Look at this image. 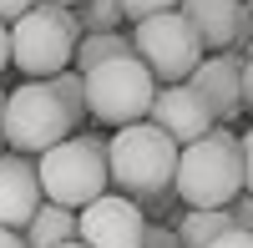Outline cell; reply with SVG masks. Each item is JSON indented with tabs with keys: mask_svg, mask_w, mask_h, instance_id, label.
Returning a JSON list of instances; mask_svg holds the SVG:
<instances>
[{
	"mask_svg": "<svg viewBox=\"0 0 253 248\" xmlns=\"http://www.w3.org/2000/svg\"><path fill=\"white\" fill-rule=\"evenodd\" d=\"M46 86H51V96L61 101L66 122H71V127H81V122H86V91H81V76H76V71H56Z\"/></svg>",
	"mask_w": 253,
	"mask_h": 248,
	"instance_id": "cell-16",
	"label": "cell"
},
{
	"mask_svg": "<svg viewBox=\"0 0 253 248\" xmlns=\"http://www.w3.org/2000/svg\"><path fill=\"white\" fill-rule=\"evenodd\" d=\"M81 20V36H101V31H122V0H86V5L76 10Z\"/></svg>",
	"mask_w": 253,
	"mask_h": 248,
	"instance_id": "cell-17",
	"label": "cell"
},
{
	"mask_svg": "<svg viewBox=\"0 0 253 248\" xmlns=\"http://www.w3.org/2000/svg\"><path fill=\"white\" fill-rule=\"evenodd\" d=\"M172 193L187 208H228L233 198H243V162H238V137L233 127H213L203 142L177 147V172Z\"/></svg>",
	"mask_w": 253,
	"mask_h": 248,
	"instance_id": "cell-2",
	"label": "cell"
},
{
	"mask_svg": "<svg viewBox=\"0 0 253 248\" xmlns=\"http://www.w3.org/2000/svg\"><path fill=\"white\" fill-rule=\"evenodd\" d=\"M228 223H233L238 233H253V198H248V193L228 203Z\"/></svg>",
	"mask_w": 253,
	"mask_h": 248,
	"instance_id": "cell-19",
	"label": "cell"
},
{
	"mask_svg": "<svg viewBox=\"0 0 253 248\" xmlns=\"http://www.w3.org/2000/svg\"><path fill=\"white\" fill-rule=\"evenodd\" d=\"M5 66H10V31L0 26V71H5Z\"/></svg>",
	"mask_w": 253,
	"mask_h": 248,
	"instance_id": "cell-25",
	"label": "cell"
},
{
	"mask_svg": "<svg viewBox=\"0 0 253 248\" xmlns=\"http://www.w3.org/2000/svg\"><path fill=\"white\" fill-rule=\"evenodd\" d=\"M20 243L26 248H66V243H76V213L56 208V203H41L36 218L26 223V233H20Z\"/></svg>",
	"mask_w": 253,
	"mask_h": 248,
	"instance_id": "cell-13",
	"label": "cell"
},
{
	"mask_svg": "<svg viewBox=\"0 0 253 248\" xmlns=\"http://www.w3.org/2000/svg\"><path fill=\"white\" fill-rule=\"evenodd\" d=\"M36 182H41V198L56 203L66 213H81L112 188L107 182V152H101V137H66L56 142L51 152L36 157Z\"/></svg>",
	"mask_w": 253,
	"mask_h": 248,
	"instance_id": "cell-4",
	"label": "cell"
},
{
	"mask_svg": "<svg viewBox=\"0 0 253 248\" xmlns=\"http://www.w3.org/2000/svg\"><path fill=\"white\" fill-rule=\"evenodd\" d=\"M46 5H66V10H81L86 0H46Z\"/></svg>",
	"mask_w": 253,
	"mask_h": 248,
	"instance_id": "cell-27",
	"label": "cell"
},
{
	"mask_svg": "<svg viewBox=\"0 0 253 248\" xmlns=\"http://www.w3.org/2000/svg\"><path fill=\"white\" fill-rule=\"evenodd\" d=\"M101 152H107V182L132 198L142 218H152L172 203V172H177V147L167 142L157 127H147V122H137V127H122L112 132V142H101Z\"/></svg>",
	"mask_w": 253,
	"mask_h": 248,
	"instance_id": "cell-1",
	"label": "cell"
},
{
	"mask_svg": "<svg viewBox=\"0 0 253 248\" xmlns=\"http://www.w3.org/2000/svg\"><path fill=\"white\" fill-rule=\"evenodd\" d=\"M233 223H228V208H187L177 223H172V233H177V248H208L213 238H223Z\"/></svg>",
	"mask_w": 253,
	"mask_h": 248,
	"instance_id": "cell-15",
	"label": "cell"
},
{
	"mask_svg": "<svg viewBox=\"0 0 253 248\" xmlns=\"http://www.w3.org/2000/svg\"><path fill=\"white\" fill-rule=\"evenodd\" d=\"M31 5H36V0H0V26H15Z\"/></svg>",
	"mask_w": 253,
	"mask_h": 248,
	"instance_id": "cell-22",
	"label": "cell"
},
{
	"mask_svg": "<svg viewBox=\"0 0 253 248\" xmlns=\"http://www.w3.org/2000/svg\"><path fill=\"white\" fill-rule=\"evenodd\" d=\"M5 31H10V66L26 71V81H51L56 71H71V56H76V41H81L76 10L36 0Z\"/></svg>",
	"mask_w": 253,
	"mask_h": 248,
	"instance_id": "cell-3",
	"label": "cell"
},
{
	"mask_svg": "<svg viewBox=\"0 0 253 248\" xmlns=\"http://www.w3.org/2000/svg\"><path fill=\"white\" fill-rule=\"evenodd\" d=\"M238 162H243V193L253 198V127L238 137Z\"/></svg>",
	"mask_w": 253,
	"mask_h": 248,
	"instance_id": "cell-21",
	"label": "cell"
},
{
	"mask_svg": "<svg viewBox=\"0 0 253 248\" xmlns=\"http://www.w3.org/2000/svg\"><path fill=\"white\" fill-rule=\"evenodd\" d=\"M142 248H177V233H172V223H147V233H142Z\"/></svg>",
	"mask_w": 253,
	"mask_h": 248,
	"instance_id": "cell-20",
	"label": "cell"
},
{
	"mask_svg": "<svg viewBox=\"0 0 253 248\" xmlns=\"http://www.w3.org/2000/svg\"><path fill=\"white\" fill-rule=\"evenodd\" d=\"M81 91H86V117H96L101 127L122 132V127L147 122L157 81H152V71H147L137 56H122V61H107V66L86 71L81 76Z\"/></svg>",
	"mask_w": 253,
	"mask_h": 248,
	"instance_id": "cell-5",
	"label": "cell"
},
{
	"mask_svg": "<svg viewBox=\"0 0 253 248\" xmlns=\"http://www.w3.org/2000/svg\"><path fill=\"white\" fill-rule=\"evenodd\" d=\"M147 127H157L172 147H193V142H203L218 122L208 117V107L187 91V81H182V86H157L152 112H147Z\"/></svg>",
	"mask_w": 253,
	"mask_h": 248,
	"instance_id": "cell-10",
	"label": "cell"
},
{
	"mask_svg": "<svg viewBox=\"0 0 253 248\" xmlns=\"http://www.w3.org/2000/svg\"><path fill=\"white\" fill-rule=\"evenodd\" d=\"M0 137L15 157H41L56 142L71 137V122L61 112V101L51 96L46 81H20L15 91H5V112H0Z\"/></svg>",
	"mask_w": 253,
	"mask_h": 248,
	"instance_id": "cell-6",
	"label": "cell"
},
{
	"mask_svg": "<svg viewBox=\"0 0 253 248\" xmlns=\"http://www.w3.org/2000/svg\"><path fill=\"white\" fill-rule=\"evenodd\" d=\"M243 10H248V15H253V0H243Z\"/></svg>",
	"mask_w": 253,
	"mask_h": 248,
	"instance_id": "cell-28",
	"label": "cell"
},
{
	"mask_svg": "<svg viewBox=\"0 0 253 248\" xmlns=\"http://www.w3.org/2000/svg\"><path fill=\"white\" fill-rule=\"evenodd\" d=\"M177 5L182 0H122V15L137 26V20H152V15H172Z\"/></svg>",
	"mask_w": 253,
	"mask_h": 248,
	"instance_id": "cell-18",
	"label": "cell"
},
{
	"mask_svg": "<svg viewBox=\"0 0 253 248\" xmlns=\"http://www.w3.org/2000/svg\"><path fill=\"white\" fill-rule=\"evenodd\" d=\"M122 56H132V36H126V31L81 36V41H76V56H71V71L86 76V71H96V66H107V61H122Z\"/></svg>",
	"mask_w": 253,
	"mask_h": 248,
	"instance_id": "cell-14",
	"label": "cell"
},
{
	"mask_svg": "<svg viewBox=\"0 0 253 248\" xmlns=\"http://www.w3.org/2000/svg\"><path fill=\"white\" fill-rule=\"evenodd\" d=\"M41 182H36V162L0 152V228L5 233H26V223L41 208Z\"/></svg>",
	"mask_w": 253,
	"mask_h": 248,
	"instance_id": "cell-12",
	"label": "cell"
},
{
	"mask_svg": "<svg viewBox=\"0 0 253 248\" xmlns=\"http://www.w3.org/2000/svg\"><path fill=\"white\" fill-rule=\"evenodd\" d=\"M238 86H243V112H253V56H243V71H238Z\"/></svg>",
	"mask_w": 253,
	"mask_h": 248,
	"instance_id": "cell-23",
	"label": "cell"
},
{
	"mask_svg": "<svg viewBox=\"0 0 253 248\" xmlns=\"http://www.w3.org/2000/svg\"><path fill=\"white\" fill-rule=\"evenodd\" d=\"M208 248H253V233H238V228H228L223 238H213Z\"/></svg>",
	"mask_w": 253,
	"mask_h": 248,
	"instance_id": "cell-24",
	"label": "cell"
},
{
	"mask_svg": "<svg viewBox=\"0 0 253 248\" xmlns=\"http://www.w3.org/2000/svg\"><path fill=\"white\" fill-rule=\"evenodd\" d=\"M66 248H81V243H66Z\"/></svg>",
	"mask_w": 253,
	"mask_h": 248,
	"instance_id": "cell-30",
	"label": "cell"
},
{
	"mask_svg": "<svg viewBox=\"0 0 253 248\" xmlns=\"http://www.w3.org/2000/svg\"><path fill=\"white\" fill-rule=\"evenodd\" d=\"M126 36H132V56L152 71L157 86H182V81L203 66V41L193 36V26H187L177 10L137 20Z\"/></svg>",
	"mask_w": 253,
	"mask_h": 248,
	"instance_id": "cell-7",
	"label": "cell"
},
{
	"mask_svg": "<svg viewBox=\"0 0 253 248\" xmlns=\"http://www.w3.org/2000/svg\"><path fill=\"white\" fill-rule=\"evenodd\" d=\"M238 71H243V56L228 51V56H203V66L187 76V91H193L208 117L218 122V127H228L238 112H243V86H238Z\"/></svg>",
	"mask_w": 253,
	"mask_h": 248,
	"instance_id": "cell-11",
	"label": "cell"
},
{
	"mask_svg": "<svg viewBox=\"0 0 253 248\" xmlns=\"http://www.w3.org/2000/svg\"><path fill=\"white\" fill-rule=\"evenodd\" d=\"M0 112H5V91H0Z\"/></svg>",
	"mask_w": 253,
	"mask_h": 248,
	"instance_id": "cell-29",
	"label": "cell"
},
{
	"mask_svg": "<svg viewBox=\"0 0 253 248\" xmlns=\"http://www.w3.org/2000/svg\"><path fill=\"white\" fill-rule=\"evenodd\" d=\"M177 15L193 26L203 51H213V56L248 46V36H253V15L243 10V0H182Z\"/></svg>",
	"mask_w": 253,
	"mask_h": 248,
	"instance_id": "cell-9",
	"label": "cell"
},
{
	"mask_svg": "<svg viewBox=\"0 0 253 248\" xmlns=\"http://www.w3.org/2000/svg\"><path fill=\"white\" fill-rule=\"evenodd\" d=\"M142 233H147V218L122 193H101L91 208L76 213V243L81 248H142Z\"/></svg>",
	"mask_w": 253,
	"mask_h": 248,
	"instance_id": "cell-8",
	"label": "cell"
},
{
	"mask_svg": "<svg viewBox=\"0 0 253 248\" xmlns=\"http://www.w3.org/2000/svg\"><path fill=\"white\" fill-rule=\"evenodd\" d=\"M0 248H26V243H20V233H5V228H0Z\"/></svg>",
	"mask_w": 253,
	"mask_h": 248,
	"instance_id": "cell-26",
	"label": "cell"
}]
</instances>
